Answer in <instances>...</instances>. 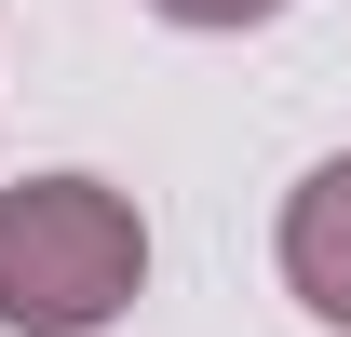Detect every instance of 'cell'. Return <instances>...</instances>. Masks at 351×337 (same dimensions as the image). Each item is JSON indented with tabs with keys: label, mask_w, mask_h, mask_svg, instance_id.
Segmentation results:
<instances>
[{
	"label": "cell",
	"mask_w": 351,
	"mask_h": 337,
	"mask_svg": "<svg viewBox=\"0 0 351 337\" xmlns=\"http://www.w3.org/2000/svg\"><path fill=\"white\" fill-rule=\"evenodd\" d=\"M284 284H298L311 324L351 337V149H338V162H311L298 189H284Z\"/></svg>",
	"instance_id": "obj_2"
},
{
	"label": "cell",
	"mask_w": 351,
	"mask_h": 337,
	"mask_svg": "<svg viewBox=\"0 0 351 337\" xmlns=\"http://www.w3.org/2000/svg\"><path fill=\"white\" fill-rule=\"evenodd\" d=\"M149 14H162V27H270L284 0H149Z\"/></svg>",
	"instance_id": "obj_3"
},
{
	"label": "cell",
	"mask_w": 351,
	"mask_h": 337,
	"mask_svg": "<svg viewBox=\"0 0 351 337\" xmlns=\"http://www.w3.org/2000/svg\"><path fill=\"white\" fill-rule=\"evenodd\" d=\"M149 284V229L108 175H27L0 189V324L14 337H95Z\"/></svg>",
	"instance_id": "obj_1"
}]
</instances>
